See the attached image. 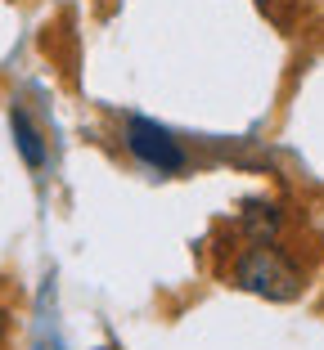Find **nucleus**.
<instances>
[{
    "mask_svg": "<svg viewBox=\"0 0 324 350\" xmlns=\"http://www.w3.org/2000/svg\"><path fill=\"white\" fill-rule=\"evenodd\" d=\"M234 283L243 292H257L266 301H288L302 292V274L275 243H252V252H243L234 265Z\"/></svg>",
    "mask_w": 324,
    "mask_h": 350,
    "instance_id": "f257e3e1",
    "label": "nucleus"
},
{
    "mask_svg": "<svg viewBox=\"0 0 324 350\" xmlns=\"http://www.w3.org/2000/svg\"><path fill=\"white\" fill-rule=\"evenodd\" d=\"M126 148H131V157H136L140 166H149V171H158V175H176V171H185V148H180V139L167 131V126H158V122H149V117H131L126 122Z\"/></svg>",
    "mask_w": 324,
    "mask_h": 350,
    "instance_id": "f03ea898",
    "label": "nucleus"
},
{
    "mask_svg": "<svg viewBox=\"0 0 324 350\" xmlns=\"http://www.w3.org/2000/svg\"><path fill=\"white\" fill-rule=\"evenodd\" d=\"M10 131H14V148H18V157L32 166V171H41L45 157H50V153H45V135L36 131V122L27 117L23 103H14V108H10Z\"/></svg>",
    "mask_w": 324,
    "mask_h": 350,
    "instance_id": "7ed1b4c3",
    "label": "nucleus"
},
{
    "mask_svg": "<svg viewBox=\"0 0 324 350\" xmlns=\"http://www.w3.org/2000/svg\"><path fill=\"white\" fill-rule=\"evenodd\" d=\"M239 225L252 243H275V234H279V206L266 202V198H252V202L243 206Z\"/></svg>",
    "mask_w": 324,
    "mask_h": 350,
    "instance_id": "20e7f679",
    "label": "nucleus"
},
{
    "mask_svg": "<svg viewBox=\"0 0 324 350\" xmlns=\"http://www.w3.org/2000/svg\"><path fill=\"white\" fill-rule=\"evenodd\" d=\"M5 332H10V314H5V306H0V341H5Z\"/></svg>",
    "mask_w": 324,
    "mask_h": 350,
    "instance_id": "39448f33",
    "label": "nucleus"
},
{
    "mask_svg": "<svg viewBox=\"0 0 324 350\" xmlns=\"http://www.w3.org/2000/svg\"><path fill=\"white\" fill-rule=\"evenodd\" d=\"M257 5H271V0H257Z\"/></svg>",
    "mask_w": 324,
    "mask_h": 350,
    "instance_id": "423d86ee",
    "label": "nucleus"
}]
</instances>
